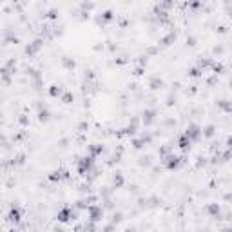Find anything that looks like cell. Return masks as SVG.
<instances>
[{
	"label": "cell",
	"instance_id": "1",
	"mask_svg": "<svg viewBox=\"0 0 232 232\" xmlns=\"http://www.w3.org/2000/svg\"><path fill=\"white\" fill-rule=\"evenodd\" d=\"M9 219H11V221H20V212H18V210H11V214H9Z\"/></svg>",
	"mask_w": 232,
	"mask_h": 232
},
{
	"label": "cell",
	"instance_id": "2",
	"mask_svg": "<svg viewBox=\"0 0 232 232\" xmlns=\"http://www.w3.org/2000/svg\"><path fill=\"white\" fill-rule=\"evenodd\" d=\"M69 216H71V214H69V210H62V214H60V218H58V219H60V221H69V219H71Z\"/></svg>",
	"mask_w": 232,
	"mask_h": 232
}]
</instances>
